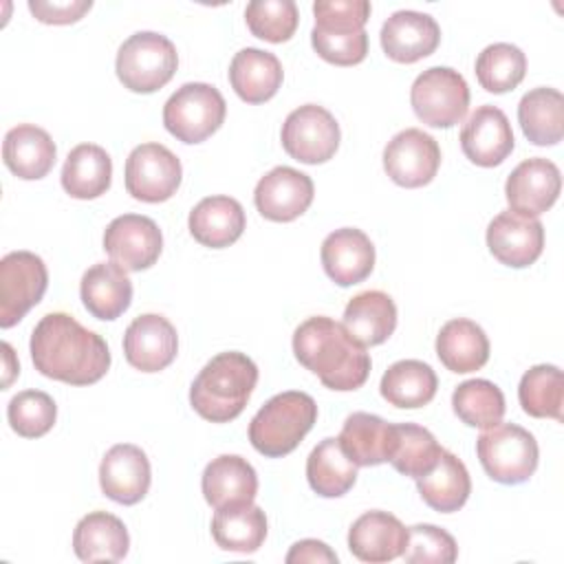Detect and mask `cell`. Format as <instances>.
<instances>
[{
    "label": "cell",
    "instance_id": "5bb4252c",
    "mask_svg": "<svg viewBox=\"0 0 564 564\" xmlns=\"http://www.w3.org/2000/svg\"><path fill=\"white\" fill-rule=\"evenodd\" d=\"M104 249L126 271L150 269L163 249L159 225L141 214H123L108 223L104 231Z\"/></svg>",
    "mask_w": 564,
    "mask_h": 564
},
{
    "label": "cell",
    "instance_id": "f6af8a7d",
    "mask_svg": "<svg viewBox=\"0 0 564 564\" xmlns=\"http://www.w3.org/2000/svg\"><path fill=\"white\" fill-rule=\"evenodd\" d=\"M458 557L456 540L434 524H414L408 529L403 560L408 564H452Z\"/></svg>",
    "mask_w": 564,
    "mask_h": 564
},
{
    "label": "cell",
    "instance_id": "8d00e7d4",
    "mask_svg": "<svg viewBox=\"0 0 564 564\" xmlns=\"http://www.w3.org/2000/svg\"><path fill=\"white\" fill-rule=\"evenodd\" d=\"M438 388L436 372L432 366L419 359L394 361L381 377V397L394 408H423L427 405Z\"/></svg>",
    "mask_w": 564,
    "mask_h": 564
},
{
    "label": "cell",
    "instance_id": "603a6c76",
    "mask_svg": "<svg viewBox=\"0 0 564 564\" xmlns=\"http://www.w3.org/2000/svg\"><path fill=\"white\" fill-rule=\"evenodd\" d=\"M408 544V529L388 511H366L348 531L350 553L370 564L392 562L403 555Z\"/></svg>",
    "mask_w": 564,
    "mask_h": 564
},
{
    "label": "cell",
    "instance_id": "6da1fadb",
    "mask_svg": "<svg viewBox=\"0 0 564 564\" xmlns=\"http://www.w3.org/2000/svg\"><path fill=\"white\" fill-rule=\"evenodd\" d=\"M31 359L40 375L70 383H97L110 368L101 335L84 328L68 313H46L31 333Z\"/></svg>",
    "mask_w": 564,
    "mask_h": 564
},
{
    "label": "cell",
    "instance_id": "d6a6232c",
    "mask_svg": "<svg viewBox=\"0 0 564 564\" xmlns=\"http://www.w3.org/2000/svg\"><path fill=\"white\" fill-rule=\"evenodd\" d=\"M112 181V159L95 143L75 145L62 167V187L79 200H90L108 192Z\"/></svg>",
    "mask_w": 564,
    "mask_h": 564
},
{
    "label": "cell",
    "instance_id": "74e56055",
    "mask_svg": "<svg viewBox=\"0 0 564 564\" xmlns=\"http://www.w3.org/2000/svg\"><path fill=\"white\" fill-rule=\"evenodd\" d=\"M306 478L315 494L324 498H339L355 485L357 465L348 458L339 438L328 436L308 454Z\"/></svg>",
    "mask_w": 564,
    "mask_h": 564
},
{
    "label": "cell",
    "instance_id": "8992f818",
    "mask_svg": "<svg viewBox=\"0 0 564 564\" xmlns=\"http://www.w3.org/2000/svg\"><path fill=\"white\" fill-rule=\"evenodd\" d=\"M178 55L170 37L154 31L132 33L117 51V77L132 93H154L176 73Z\"/></svg>",
    "mask_w": 564,
    "mask_h": 564
},
{
    "label": "cell",
    "instance_id": "f35d334b",
    "mask_svg": "<svg viewBox=\"0 0 564 564\" xmlns=\"http://www.w3.org/2000/svg\"><path fill=\"white\" fill-rule=\"evenodd\" d=\"M443 447L436 443L434 434L414 423H397L392 425V441H390V456L388 463L403 476L419 478L427 474Z\"/></svg>",
    "mask_w": 564,
    "mask_h": 564
},
{
    "label": "cell",
    "instance_id": "4fadbf2b",
    "mask_svg": "<svg viewBox=\"0 0 564 564\" xmlns=\"http://www.w3.org/2000/svg\"><path fill=\"white\" fill-rule=\"evenodd\" d=\"M441 165L436 139L419 128L397 132L383 150V170L401 187L427 185Z\"/></svg>",
    "mask_w": 564,
    "mask_h": 564
},
{
    "label": "cell",
    "instance_id": "b9f144b4",
    "mask_svg": "<svg viewBox=\"0 0 564 564\" xmlns=\"http://www.w3.org/2000/svg\"><path fill=\"white\" fill-rule=\"evenodd\" d=\"M527 73L524 53L509 42L485 46L476 57V77L487 93L500 95L513 90Z\"/></svg>",
    "mask_w": 564,
    "mask_h": 564
},
{
    "label": "cell",
    "instance_id": "83f0119b",
    "mask_svg": "<svg viewBox=\"0 0 564 564\" xmlns=\"http://www.w3.org/2000/svg\"><path fill=\"white\" fill-rule=\"evenodd\" d=\"M126 524L108 511H90L73 531V551L82 562H119L128 555Z\"/></svg>",
    "mask_w": 564,
    "mask_h": 564
},
{
    "label": "cell",
    "instance_id": "f546056e",
    "mask_svg": "<svg viewBox=\"0 0 564 564\" xmlns=\"http://www.w3.org/2000/svg\"><path fill=\"white\" fill-rule=\"evenodd\" d=\"M436 355L447 370L456 375H467L480 370L487 364L489 339L476 322L456 317L445 322L438 330Z\"/></svg>",
    "mask_w": 564,
    "mask_h": 564
},
{
    "label": "cell",
    "instance_id": "7dc6e473",
    "mask_svg": "<svg viewBox=\"0 0 564 564\" xmlns=\"http://www.w3.org/2000/svg\"><path fill=\"white\" fill-rule=\"evenodd\" d=\"M286 562L289 564H295V562H330V564H337V553L330 551V546L319 542V540H300L286 553Z\"/></svg>",
    "mask_w": 564,
    "mask_h": 564
},
{
    "label": "cell",
    "instance_id": "484cf974",
    "mask_svg": "<svg viewBox=\"0 0 564 564\" xmlns=\"http://www.w3.org/2000/svg\"><path fill=\"white\" fill-rule=\"evenodd\" d=\"M79 295L93 317L117 319L132 302V282L117 262H97L82 275Z\"/></svg>",
    "mask_w": 564,
    "mask_h": 564
},
{
    "label": "cell",
    "instance_id": "f1b7e54d",
    "mask_svg": "<svg viewBox=\"0 0 564 564\" xmlns=\"http://www.w3.org/2000/svg\"><path fill=\"white\" fill-rule=\"evenodd\" d=\"M280 59L262 48L247 46L238 51L229 64V82L236 95L247 104H262L271 99L282 86Z\"/></svg>",
    "mask_w": 564,
    "mask_h": 564
},
{
    "label": "cell",
    "instance_id": "cb8c5ba5",
    "mask_svg": "<svg viewBox=\"0 0 564 564\" xmlns=\"http://www.w3.org/2000/svg\"><path fill=\"white\" fill-rule=\"evenodd\" d=\"M57 148L44 128L33 123H18L4 134L2 159L4 165L24 181L46 176L55 165Z\"/></svg>",
    "mask_w": 564,
    "mask_h": 564
},
{
    "label": "cell",
    "instance_id": "7c38bea8",
    "mask_svg": "<svg viewBox=\"0 0 564 564\" xmlns=\"http://www.w3.org/2000/svg\"><path fill=\"white\" fill-rule=\"evenodd\" d=\"M178 156L161 143H141L126 159V189L143 203H163L181 185Z\"/></svg>",
    "mask_w": 564,
    "mask_h": 564
},
{
    "label": "cell",
    "instance_id": "52a82bcc",
    "mask_svg": "<svg viewBox=\"0 0 564 564\" xmlns=\"http://www.w3.org/2000/svg\"><path fill=\"white\" fill-rule=\"evenodd\" d=\"M476 454L487 476L502 485L527 482L540 458L535 436L516 423L487 427L476 441Z\"/></svg>",
    "mask_w": 564,
    "mask_h": 564
},
{
    "label": "cell",
    "instance_id": "44dd1931",
    "mask_svg": "<svg viewBox=\"0 0 564 564\" xmlns=\"http://www.w3.org/2000/svg\"><path fill=\"white\" fill-rule=\"evenodd\" d=\"M383 53L401 64L419 62L432 55L441 42V26L430 13L403 9L394 11L381 26Z\"/></svg>",
    "mask_w": 564,
    "mask_h": 564
},
{
    "label": "cell",
    "instance_id": "7402d4cb",
    "mask_svg": "<svg viewBox=\"0 0 564 564\" xmlns=\"http://www.w3.org/2000/svg\"><path fill=\"white\" fill-rule=\"evenodd\" d=\"M322 267L339 286H352L366 280L375 267V245L357 227H341L322 242Z\"/></svg>",
    "mask_w": 564,
    "mask_h": 564
},
{
    "label": "cell",
    "instance_id": "5b68a950",
    "mask_svg": "<svg viewBox=\"0 0 564 564\" xmlns=\"http://www.w3.org/2000/svg\"><path fill=\"white\" fill-rule=\"evenodd\" d=\"M317 421V403L311 394L289 390L271 397L249 423V441L262 456L291 454Z\"/></svg>",
    "mask_w": 564,
    "mask_h": 564
},
{
    "label": "cell",
    "instance_id": "ab89813d",
    "mask_svg": "<svg viewBox=\"0 0 564 564\" xmlns=\"http://www.w3.org/2000/svg\"><path fill=\"white\" fill-rule=\"evenodd\" d=\"M518 399L522 410L535 419L562 421L564 377L557 366L540 364L529 368L518 386Z\"/></svg>",
    "mask_w": 564,
    "mask_h": 564
},
{
    "label": "cell",
    "instance_id": "30bf717a",
    "mask_svg": "<svg viewBox=\"0 0 564 564\" xmlns=\"http://www.w3.org/2000/svg\"><path fill=\"white\" fill-rule=\"evenodd\" d=\"M48 271L40 256L11 251L0 260V326L18 324L46 293Z\"/></svg>",
    "mask_w": 564,
    "mask_h": 564
},
{
    "label": "cell",
    "instance_id": "836d02e7",
    "mask_svg": "<svg viewBox=\"0 0 564 564\" xmlns=\"http://www.w3.org/2000/svg\"><path fill=\"white\" fill-rule=\"evenodd\" d=\"M212 535L223 551L256 553L267 538V516L253 502L220 507L212 520Z\"/></svg>",
    "mask_w": 564,
    "mask_h": 564
},
{
    "label": "cell",
    "instance_id": "ee69618b",
    "mask_svg": "<svg viewBox=\"0 0 564 564\" xmlns=\"http://www.w3.org/2000/svg\"><path fill=\"white\" fill-rule=\"evenodd\" d=\"M249 31L267 42H286L297 29V4L293 0H253L245 9Z\"/></svg>",
    "mask_w": 564,
    "mask_h": 564
},
{
    "label": "cell",
    "instance_id": "d6986e66",
    "mask_svg": "<svg viewBox=\"0 0 564 564\" xmlns=\"http://www.w3.org/2000/svg\"><path fill=\"white\" fill-rule=\"evenodd\" d=\"M152 471L145 452L132 443L112 445L99 465L104 496L119 505H137L150 489Z\"/></svg>",
    "mask_w": 564,
    "mask_h": 564
},
{
    "label": "cell",
    "instance_id": "7bdbcfd3",
    "mask_svg": "<svg viewBox=\"0 0 564 564\" xmlns=\"http://www.w3.org/2000/svg\"><path fill=\"white\" fill-rule=\"evenodd\" d=\"M7 419L15 434L24 438H37L55 425L57 405L53 397L42 390H22L9 401Z\"/></svg>",
    "mask_w": 564,
    "mask_h": 564
},
{
    "label": "cell",
    "instance_id": "1f68e13d",
    "mask_svg": "<svg viewBox=\"0 0 564 564\" xmlns=\"http://www.w3.org/2000/svg\"><path fill=\"white\" fill-rule=\"evenodd\" d=\"M416 489L427 507L438 513H452L467 502L471 494V478L465 463L443 449L436 465L416 478Z\"/></svg>",
    "mask_w": 564,
    "mask_h": 564
},
{
    "label": "cell",
    "instance_id": "4316f807",
    "mask_svg": "<svg viewBox=\"0 0 564 564\" xmlns=\"http://www.w3.org/2000/svg\"><path fill=\"white\" fill-rule=\"evenodd\" d=\"M189 234L196 242L223 249L234 245L247 225L242 205L231 196H207L189 212Z\"/></svg>",
    "mask_w": 564,
    "mask_h": 564
},
{
    "label": "cell",
    "instance_id": "ba28073f",
    "mask_svg": "<svg viewBox=\"0 0 564 564\" xmlns=\"http://www.w3.org/2000/svg\"><path fill=\"white\" fill-rule=\"evenodd\" d=\"M227 104L220 90L205 82H187L163 106L165 130L183 143H200L225 121Z\"/></svg>",
    "mask_w": 564,
    "mask_h": 564
},
{
    "label": "cell",
    "instance_id": "e575fe53",
    "mask_svg": "<svg viewBox=\"0 0 564 564\" xmlns=\"http://www.w3.org/2000/svg\"><path fill=\"white\" fill-rule=\"evenodd\" d=\"M518 121L533 145H555L564 132V97L555 88H533L518 104Z\"/></svg>",
    "mask_w": 564,
    "mask_h": 564
},
{
    "label": "cell",
    "instance_id": "ac0fdd59",
    "mask_svg": "<svg viewBox=\"0 0 564 564\" xmlns=\"http://www.w3.org/2000/svg\"><path fill=\"white\" fill-rule=\"evenodd\" d=\"M562 176L553 161L533 156L516 165V170L507 176L505 194L511 212L522 216H540L544 214L560 196Z\"/></svg>",
    "mask_w": 564,
    "mask_h": 564
},
{
    "label": "cell",
    "instance_id": "bcb514c9",
    "mask_svg": "<svg viewBox=\"0 0 564 564\" xmlns=\"http://www.w3.org/2000/svg\"><path fill=\"white\" fill-rule=\"evenodd\" d=\"M90 0H64V2H46V0H29V11L44 24H70L77 22L86 11H90Z\"/></svg>",
    "mask_w": 564,
    "mask_h": 564
},
{
    "label": "cell",
    "instance_id": "277c9868",
    "mask_svg": "<svg viewBox=\"0 0 564 564\" xmlns=\"http://www.w3.org/2000/svg\"><path fill=\"white\" fill-rule=\"evenodd\" d=\"M313 13L311 44L322 59L337 66L364 62L368 55V33L364 29L370 18L368 0H317Z\"/></svg>",
    "mask_w": 564,
    "mask_h": 564
},
{
    "label": "cell",
    "instance_id": "9a60e30c",
    "mask_svg": "<svg viewBox=\"0 0 564 564\" xmlns=\"http://www.w3.org/2000/svg\"><path fill=\"white\" fill-rule=\"evenodd\" d=\"M313 194L315 187L308 174L289 165H278L258 181L253 203L267 220L291 223L308 209Z\"/></svg>",
    "mask_w": 564,
    "mask_h": 564
},
{
    "label": "cell",
    "instance_id": "d590c367",
    "mask_svg": "<svg viewBox=\"0 0 564 564\" xmlns=\"http://www.w3.org/2000/svg\"><path fill=\"white\" fill-rule=\"evenodd\" d=\"M344 452L357 467H375L388 460L392 423H386L377 414L352 412L337 436Z\"/></svg>",
    "mask_w": 564,
    "mask_h": 564
},
{
    "label": "cell",
    "instance_id": "8fae6325",
    "mask_svg": "<svg viewBox=\"0 0 564 564\" xmlns=\"http://www.w3.org/2000/svg\"><path fill=\"white\" fill-rule=\"evenodd\" d=\"M280 137L289 156L306 165H317L333 159L341 134L339 123L326 108L317 104H304L289 112Z\"/></svg>",
    "mask_w": 564,
    "mask_h": 564
},
{
    "label": "cell",
    "instance_id": "e0dca14e",
    "mask_svg": "<svg viewBox=\"0 0 564 564\" xmlns=\"http://www.w3.org/2000/svg\"><path fill=\"white\" fill-rule=\"evenodd\" d=\"M178 350L176 328L156 313L139 315L123 335V355L128 364L141 372H159L167 368Z\"/></svg>",
    "mask_w": 564,
    "mask_h": 564
},
{
    "label": "cell",
    "instance_id": "60d3db41",
    "mask_svg": "<svg viewBox=\"0 0 564 564\" xmlns=\"http://www.w3.org/2000/svg\"><path fill=\"white\" fill-rule=\"evenodd\" d=\"M454 414L469 427H494L505 416V394L487 379H469L452 394Z\"/></svg>",
    "mask_w": 564,
    "mask_h": 564
},
{
    "label": "cell",
    "instance_id": "d4e9b609",
    "mask_svg": "<svg viewBox=\"0 0 564 564\" xmlns=\"http://www.w3.org/2000/svg\"><path fill=\"white\" fill-rule=\"evenodd\" d=\"M203 496L214 507H231L253 502L258 494V476L247 458L236 454H223L207 463L203 471Z\"/></svg>",
    "mask_w": 564,
    "mask_h": 564
},
{
    "label": "cell",
    "instance_id": "4dcf8cb0",
    "mask_svg": "<svg viewBox=\"0 0 564 564\" xmlns=\"http://www.w3.org/2000/svg\"><path fill=\"white\" fill-rule=\"evenodd\" d=\"M344 328L361 346L383 344L397 328V306L383 291L357 293L344 308Z\"/></svg>",
    "mask_w": 564,
    "mask_h": 564
},
{
    "label": "cell",
    "instance_id": "3957f363",
    "mask_svg": "<svg viewBox=\"0 0 564 564\" xmlns=\"http://www.w3.org/2000/svg\"><path fill=\"white\" fill-rule=\"evenodd\" d=\"M258 381V366L245 352H220L196 375L189 388L192 408L212 423L234 421Z\"/></svg>",
    "mask_w": 564,
    "mask_h": 564
},
{
    "label": "cell",
    "instance_id": "2e32d148",
    "mask_svg": "<svg viewBox=\"0 0 564 564\" xmlns=\"http://www.w3.org/2000/svg\"><path fill=\"white\" fill-rule=\"evenodd\" d=\"M487 247L491 256L513 269L533 264L544 249V227L538 218L518 212H500L487 227Z\"/></svg>",
    "mask_w": 564,
    "mask_h": 564
},
{
    "label": "cell",
    "instance_id": "9c48e42d",
    "mask_svg": "<svg viewBox=\"0 0 564 564\" xmlns=\"http://www.w3.org/2000/svg\"><path fill=\"white\" fill-rule=\"evenodd\" d=\"M410 104L423 123L432 128H452L467 115L469 86L458 70L449 66H432L414 79Z\"/></svg>",
    "mask_w": 564,
    "mask_h": 564
},
{
    "label": "cell",
    "instance_id": "7a4b0ae2",
    "mask_svg": "<svg viewBox=\"0 0 564 564\" xmlns=\"http://www.w3.org/2000/svg\"><path fill=\"white\" fill-rule=\"evenodd\" d=\"M293 352L330 390H357L370 375L366 346L355 341L333 317L315 315L302 322L293 333Z\"/></svg>",
    "mask_w": 564,
    "mask_h": 564
},
{
    "label": "cell",
    "instance_id": "ffe728a7",
    "mask_svg": "<svg viewBox=\"0 0 564 564\" xmlns=\"http://www.w3.org/2000/svg\"><path fill=\"white\" fill-rule=\"evenodd\" d=\"M513 143L511 123L498 106H478L460 130L465 156L480 167L500 165L511 154Z\"/></svg>",
    "mask_w": 564,
    "mask_h": 564
}]
</instances>
